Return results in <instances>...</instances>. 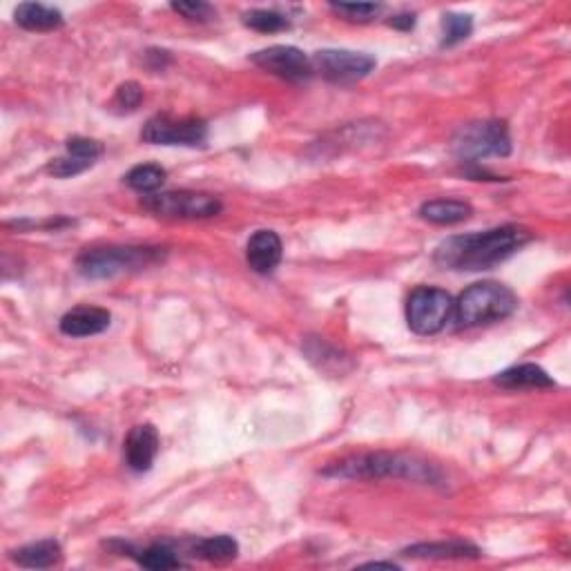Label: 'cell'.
<instances>
[{
    "mask_svg": "<svg viewBox=\"0 0 571 571\" xmlns=\"http://www.w3.org/2000/svg\"><path fill=\"white\" fill-rule=\"evenodd\" d=\"M493 382L505 386V389H551V386H556L549 373L538 364L511 366V369L493 377Z\"/></svg>",
    "mask_w": 571,
    "mask_h": 571,
    "instance_id": "cell-17",
    "label": "cell"
},
{
    "mask_svg": "<svg viewBox=\"0 0 571 571\" xmlns=\"http://www.w3.org/2000/svg\"><path fill=\"white\" fill-rule=\"evenodd\" d=\"M12 560L16 565L27 567V569H47L54 567L58 560H61V545L56 540H38V543L25 545L21 549L12 551Z\"/></svg>",
    "mask_w": 571,
    "mask_h": 571,
    "instance_id": "cell-19",
    "label": "cell"
},
{
    "mask_svg": "<svg viewBox=\"0 0 571 571\" xmlns=\"http://www.w3.org/2000/svg\"><path fill=\"white\" fill-rule=\"evenodd\" d=\"M103 143L96 139L72 137L65 141V154L47 163V172L56 179H70L90 170L103 157Z\"/></svg>",
    "mask_w": 571,
    "mask_h": 571,
    "instance_id": "cell-11",
    "label": "cell"
},
{
    "mask_svg": "<svg viewBox=\"0 0 571 571\" xmlns=\"http://www.w3.org/2000/svg\"><path fill=\"white\" fill-rule=\"evenodd\" d=\"M112 324L110 311L99 306H76L58 322L61 333L67 337H92L108 331Z\"/></svg>",
    "mask_w": 571,
    "mask_h": 571,
    "instance_id": "cell-14",
    "label": "cell"
},
{
    "mask_svg": "<svg viewBox=\"0 0 571 571\" xmlns=\"http://www.w3.org/2000/svg\"><path fill=\"white\" fill-rule=\"evenodd\" d=\"M174 12L186 16L188 21H210L215 16V9L208 3H201V0H186V3H172L170 5Z\"/></svg>",
    "mask_w": 571,
    "mask_h": 571,
    "instance_id": "cell-27",
    "label": "cell"
},
{
    "mask_svg": "<svg viewBox=\"0 0 571 571\" xmlns=\"http://www.w3.org/2000/svg\"><path fill=\"white\" fill-rule=\"evenodd\" d=\"M473 215L471 203L460 199H433L424 201L420 206V217L435 226H453L462 224Z\"/></svg>",
    "mask_w": 571,
    "mask_h": 571,
    "instance_id": "cell-16",
    "label": "cell"
},
{
    "mask_svg": "<svg viewBox=\"0 0 571 571\" xmlns=\"http://www.w3.org/2000/svg\"><path fill=\"white\" fill-rule=\"evenodd\" d=\"M141 206L161 219H210L217 217L224 210V203L219 197L208 195V192H192V190H170V192H154L141 199Z\"/></svg>",
    "mask_w": 571,
    "mask_h": 571,
    "instance_id": "cell-6",
    "label": "cell"
},
{
    "mask_svg": "<svg viewBox=\"0 0 571 571\" xmlns=\"http://www.w3.org/2000/svg\"><path fill=\"white\" fill-rule=\"evenodd\" d=\"M473 32V16L471 14H456L447 12L442 16V47H453L462 41H467Z\"/></svg>",
    "mask_w": 571,
    "mask_h": 571,
    "instance_id": "cell-23",
    "label": "cell"
},
{
    "mask_svg": "<svg viewBox=\"0 0 571 571\" xmlns=\"http://www.w3.org/2000/svg\"><path fill=\"white\" fill-rule=\"evenodd\" d=\"M391 27L395 29H402V32H411L415 27V16L413 14H400V16H393L389 21Z\"/></svg>",
    "mask_w": 571,
    "mask_h": 571,
    "instance_id": "cell-28",
    "label": "cell"
},
{
    "mask_svg": "<svg viewBox=\"0 0 571 571\" xmlns=\"http://www.w3.org/2000/svg\"><path fill=\"white\" fill-rule=\"evenodd\" d=\"M141 141L150 145H181V148H203L208 141V125L197 116L157 114L143 125Z\"/></svg>",
    "mask_w": 571,
    "mask_h": 571,
    "instance_id": "cell-8",
    "label": "cell"
},
{
    "mask_svg": "<svg viewBox=\"0 0 571 571\" xmlns=\"http://www.w3.org/2000/svg\"><path fill=\"white\" fill-rule=\"evenodd\" d=\"M531 241V232L522 226H498L482 232L453 235L440 241L433 253L435 266L456 273H478L507 261Z\"/></svg>",
    "mask_w": 571,
    "mask_h": 571,
    "instance_id": "cell-1",
    "label": "cell"
},
{
    "mask_svg": "<svg viewBox=\"0 0 571 571\" xmlns=\"http://www.w3.org/2000/svg\"><path fill=\"white\" fill-rule=\"evenodd\" d=\"M313 70L331 83H353L369 76L377 61L371 54L353 50H319L311 56Z\"/></svg>",
    "mask_w": 571,
    "mask_h": 571,
    "instance_id": "cell-10",
    "label": "cell"
},
{
    "mask_svg": "<svg viewBox=\"0 0 571 571\" xmlns=\"http://www.w3.org/2000/svg\"><path fill=\"white\" fill-rule=\"evenodd\" d=\"M161 248L150 246H96L87 248L76 257V273L85 279H114L119 275L139 273V270L159 264Z\"/></svg>",
    "mask_w": 571,
    "mask_h": 571,
    "instance_id": "cell-4",
    "label": "cell"
},
{
    "mask_svg": "<svg viewBox=\"0 0 571 571\" xmlns=\"http://www.w3.org/2000/svg\"><path fill=\"white\" fill-rule=\"evenodd\" d=\"M518 311L514 290L500 282L471 284L453 306V319L460 328L502 322Z\"/></svg>",
    "mask_w": 571,
    "mask_h": 571,
    "instance_id": "cell-3",
    "label": "cell"
},
{
    "mask_svg": "<svg viewBox=\"0 0 571 571\" xmlns=\"http://www.w3.org/2000/svg\"><path fill=\"white\" fill-rule=\"evenodd\" d=\"M402 554L418 560H464L480 558L482 551L467 540H442V543H420L406 547Z\"/></svg>",
    "mask_w": 571,
    "mask_h": 571,
    "instance_id": "cell-15",
    "label": "cell"
},
{
    "mask_svg": "<svg viewBox=\"0 0 571 571\" xmlns=\"http://www.w3.org/2000/svg\"><path fill=\"white\" fill-rule=\"evenodd\" d=\"M159 453V433L152 424H137L125 438V464L134 473L152 469L154 458Z\"/></svg>",
    "mask_w": 571,
    "mask_h": 571,
    "instance_id": "cell-12",
    "label": "cell"
},
{
    "mask_svg": "<svg viewBox=\"0 0 571 571\" xmlns=\"http://www.w3.org/2000/svg\"><path fill=\"white\" fill-rule=\"evenodd\" d=\"M328 478H346V480H413L420 485H442V473L435 464H429L418 458L402 456V453L375 451V453H357L335 464H328L322 471Z\"/></svg>",
    "mask_w": 571,
    "mask_h": 571,
    "instance_id": "cell-2",
    "label": "cell"
},
{
    "mask_svg": "<svg viewBox=\"0 0 571 571\" xmlns=\"http://www.w3.org/2000/svg\"><path fill=\"white\" fill-rule=\"evenodd\" d=\"M282 255L284 246L275 230H257L255 235L248 239L246 261L259 275L273 273V270L282 264Z\"/></svg>",
    "mask_w": 571,
    "mask_h": 571,
    "instance_id": "cell-13",
    "label": "cell"
},
{
    "mask_svg": "<svg viewBox=\"0 0 571 571\" xmlns=\"http://www.w3.org/2000/svg\"><path fill=\"white\" fill-rule=\"evenodd\" d=\"M250 61H253L259 70L288 83H304L315 74L311 56H306L299 47L293 45L266 47V50L250 54Z\"/></svg>",
    "mask_w": 571,
    "mask_h": 571,
    "instance_id": "cell-9",
    "label": "cell"
},
{
    "mask_svg": "<svg viewBox=\"0 0 571 571\" xmlns=\"http://www.w3.org/2000/svg\"><path fill=\"white\" fill-rule=\"evenodd\" d=\"M364 567H389V569H400V565H395V563H382V560H375V563H369V565H364Z\"/></svg>",
    "mask_w": 571,
    "mask_h": 571,
    "instance_id": "cell-29",
    "label": "cell"
},
{
    "mask_svg": "<svg viewBox=\"0 0 571 571\" xmlns=\"http://www.w3.org/2000/svg\"><path fill=\"white\" fill-rule=\"evenodd\" d=\"M14 21L27 32H54V29L63 27V14L41 3H23L16 7Z\"/></svg>",
    "mask_w": 571,
    "mask_h": 571,
    "instance_id": "cell-18",
    "label": "cell"
},
{
    "mask_svg": "<svg viewBox=\"0 0 571 571\" xmlns=\"http://www.w3.org/2000/svg\"><path fill=\"white\" fill-rule=\"evenodd\" d=\"M130 551V556L137 558V563L145 569H152V571H166V569H177L183 567L181 558L177 556V551H174L170 545L166 543H154L150 547H145L143 551H132L130 547H125Z\"/></svg>",
    "mask_w": 571,
    "mask_h": 571,
    "instance_id": "cell-21",
    "label": "cell"
},
{
    "mask_svg": "<svg viewBox=\"0 0 571 571\" xmlns=\"http://www.w3.org/2000/svg\"><path fill=\"white\" fill-rule=\"evenodd\" d=\"M244 25L261 34H275L288 29L290 21L284 14L275 12V9H250V12L244 14Z\"/></svg>",
    "mask_w": 571,
    "mask_h": 571,
    "instance_id": "cell-24",
    "label": "cell"
},
{
    "mask_svg": "<svg viewBox=\"0 0 571 571\" xmlns=\"http://www.w3.org/2000/svg\"><path fill=\"white\" fill-rule=\"evenodd\" d=\"M168 172L163 170L157 163H141V166H134L128 174H125V183L132 190L141 192V195H154L163 183H166Z\"/></svg>",
    "mask_w": 571,
    "mask_h": 571,
    "instance_id": "cell-22",
    "label": "cell"
},
{
    "mask_svg": "<svg viewBox=\"0 0 571 571\" xmlns=\"http://www.w3.org/2000/svg\"><path fill=\"white\" fill-rule=\"evenodd\" d=\"M451 152L462 163L478 166L489 157H509L511 137L502 121H473L462 125L451 141Z\"/></svg>",
    "mask_w": 571,
    "mask_h": 571,
    "instance_id": "cell-5",
    "label": "cell"
},
{
    "mask_svg": "<svg viewBox=\"0 0 571 571\" xmlns=\"http://www.w3.org/2000/svg\"><path fill=\"white\" fill-rule=\"evenodd\" d=\"M453 297L442 288L418 286L406 302V322L418 335H435L451 322Z\"/></svg>",
    "mask_w": 571,
    "mask_h": 571,
    "instance_id": "cell-7",
    "label": "cell"
},
{
    "mask_svg": "<svg viewBox=\"0 0 571 571\" xmlns=\"http://www.w3.org/2000/svg\"><path fill=\"white\" fill-rule=\"evenodd\" d=\"M192 554L199 556L201 560H208V563H230L239 554V545L232 536H210L201 538L192 545Z\"/></svg>",
    "mask_w": 571,
    "mask_h": 571,
    "instance_id": "cell-20",
    "label": "cell"
},
{
    "mask_svg": "<svg viewBox=\"0 0 571 571\" xmlns=\"http://www.w3.org/2000/svg\"><path fill=\"white\" fill-rule=\"evenodd\" d=\"M331 9L337 16L346 18V21L369 23L377 14L382 12V5H375V3H331Z\"/></svg>",
    "mask_w": 571,
    "mask_h": 571,
    "instance_id": "cell-26",
    "label": "cell"
},
{
    "mask_svg": "<svg viewBox=\"0 0 571 571\" xmlns=\"http://www.w3.org/2000/svg\"><path fill=\"white\" fill-rule=\"evenodd\" d=\"M141 101H143L141 85L137 81H128V83L119 85V90H116L110 108L116 114H130V112L139 110Z\"/></svg>",
    "mask_w": 571,
    "mask_h": 571,
    "instance_id": "cell-25",
    "label": "cell"
}]
</instances>
